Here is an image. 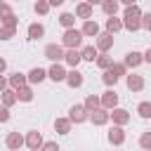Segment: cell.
Here are the masks:
<instances>
[{"mask_svg": "<svg viewBox=\"0 0 151 151\" xmlns=\"http://www.w3.org/2000/svg\"><path fill=\"white\" fill-rule=\"evenodd\" d=\"M123 28H127V31H139L142 28V9L137 7V5H130L127 9H125V14H123Z\"/></svg>", "mask_w": 151, "mask_h": 151, "instance_id": "cell-1", "label": "cell"}, {"mask_svg": "<svg viewBox=\"0 0 151 151\" xmlns=\"http://www.w3.org/2000/svg\"><path fill=\"white\" fill-rule=\"evenodd\" d=\"M83 45V33L78 28H66L64 35H61V47L66 50H78Z\"/></svg>", "mask_w": 151, "mask_h": 151, "instance_id": "cell-2", "label": "cell"}, {"mask_svg": "<svg viewBox=\"0 0 151 151\" xmlns=\"http://www.w3.org/2000/svg\"><path fill=\"white\" fill-rule=\"evenodd\" d=\"M64 54H66V50L61 47V45H47L45 47V59H50V61H54V64H59L61 59H64Z\"/></svg>", "mask_w": 151, "mask_h": 151, "instance_id": "cell-3", "label": "cell"}, {"mask_svg": "<svg viewBox=\"0 0 151 151\" xmlns=\"http://www.w3.org/2000/svg\"><path fill=\"white\" fill-rule=\"evenodd\" d=\"M68 120H71V123H85V120H90V111H87L83 104H76V106H71Z\"/></svg>", "mask_w": 151, "mask_h": 151, "instance_id": "cell-4", "label": "cell"}, {"mask_svg": "<svg viewBox=\"0 0 151 151\" xmlns=\"http://www.w3.org/2000/svg\"><path fill=\"white\" fill-rule=\"evenodd\" d=\"M0 21H2V26H17V17L7 2H0Z\"/></svg>", "mask_w": 151, "mask_h": 151, "instance_id": "cell-5", "label": "cell"}, {"mask_svg": "<svg viewBox=\"0 0 151 151\" xmlns=\"http://www.w3.org/2000/svg\"><path fill=\"white\" fill-rule=\"evenodd\" d=\"M99 99H101V109H106V111L118 106V94H116V90H106Z\"/></svg>", "mask_w": 151, "mask_h": 151, "instance_id": "cell-6", "label": "cell"}, {"mask_svg": "<svg viewBox=\"0 0 151 151\" xmlns=\"http://www.w3.org/2000/svg\"><path fill=\"white\" fill-rule=\"evenodd\" d=\"M47 78H52L54 83H64V80H66V71H64V66H61V64H52L50 71H47Z\"/></svg>", "mask_w": 151, "mask_h": 151, "instance_id": "cell-7", "label": "cell"}, {"mask_svg": "<svg viewBox=\"0 0 151 151\" xmlns=\"http://www.w3.org/2000/svg\"><path fill=\"white\" fill-rule=\"evenodd\" d=\"M24 144H26L31 151H38V149L42 146V137H40V132H35V130H33V132H28V134H26V139H24Z\"/></svg>", "mask_w": 151, "mask_h": 151, "instance_id": "cell-8", "label": "cell"}, {"mask_svg": "<svg viewBox=\"0 0 151 151\" xmlns=\"http://www.w3.org/2000/svg\"><path fill=\"white\" fill-rule=\"evenodd\" d=\"M5 144H7V149H9V151H19V149L24 146V137H21L19 132H9V134H7V139H5Z\"/></svg>", "mask_w": 151, "mask_h": 151, "instance_id": "cell-9", "label": "cell"}, {"mask_svg": "<svg viewBox=\"0 0 151 151\" xmlns=\"http://www.w3.org/2000/svg\"><path fill=\"white\" fill-rule=\"evenodd\" d=\"M111 47H113V35H111V33H99V35H97V50L109 52Z\"/></svg>", "mask_w": 151, "mask_h": 151, "instance_id": "cell-10", "label": "cell"}, {"mask_svg": "<svg viewBox=\"0 0 151 151\" xmlns=\"http://www.w3.org/2000/svg\"><path fill=\"white\" fill-rule=\"evenodd\" d=\"M109 118H113L116 125H125V123H130V113H127L125 109H111Z\"/></svg>", "mask_w": 151, "mask_h": 151, "instance_id": "cell-11", "label": "cell"}, {"mask_svg": "<svg viewBox=\"0 0 151 151\" xmlns=\"http://www.w3.org/2000/svg\"><path fill=\"white\" fill-rule=\"evenodd\" d=\"M125 83H127V90H132V92H139V90L144 87V78L137 76V73H130V76L125 78Z\"/></svg>", "mask_w": 151, "mask_h": 151, "instance_id": "cell-12", "label": "cell"}, {"mask_svg": "<svg viewBox=\"0 0 151 151\" xmlns=\"http://www.w3.org/2000/svg\"><path fill=\"white\" fill-rule=\"evenodd\" d=\"M45 78H47V71H45V68H40V66L31 68V73L26 76V80H28V83H33V85H35V83H42Z\"/></svg>", "mask_w": 151, "mask_h": 151, "instance_id": "cell-13", "label": "cell"}, {"mask_svg": "<svg viewBox=\"0 0 151 151\" xmlns=\"http://www.w3.org/2000/svg\"><path fill=\"white\" fill-rule=\"evenodd\" d=\"M66 85H68V87H80V85H83V73H80L78 68L68 71V73H66Z\"/></svg>", "mask_w": 151, "mask_h": 151, "instance_id": "cell-14", "label": "cell"}, {"mask_svg": "<svg viewBox=\"0 0 151 151\" xmlns=\"http://www.w3.org/2000/svg\"><path fill=\"white\" fill-rule=\"evenodd\" d=\"M109 142H111V144H116V146L125 142V132H123V127H120V125H116V127H111V130H109Z\"/></svg>", "mask_w": 151, "mask_h": 151, "instance_id": "cell-15", "label": "cell"}, {"mask_svg": "<svg viewBox=\"0 0 151 151\" xmlns=\"http://www.w3.org/2000/svg\"><path fill=\"white\" fill-rule=\"evenodd\" d=\"M26 83H28V80H26V76H24V73H12V76H9V80H7V85H9L14 92H17L19 87H24Z\"/></svg>", "mask_w": 151, "mask_h": 151, "instance_id": "cell-16", "label": "cell"}, {"mask_svg": "<svg viewBox=\"0 0 151 151\" xmlns=\"http://www.w3.org/2000/svg\"><path fill=\"white\" fill-rule=\"evenodd\" d=\"M90 120L94 125H104V123H109V111L106 109H97V111L90 113Z\"/></svg>", "mask_w": 151, "mask_h": 151, "instance_id": "cell-17", "label": "cell"}, {"mask_svg": "<svg viewBox=\"0 0 151 151\" xmlns=\"http://www.w3.org/2000/svg\"><path fill=\"white\" fill-rule=\"evenodd\" d=\"M64 61H66L68 66H73V68H76V66L83 61V59H80V50H66V54H64Z\"/></svg>", "mask_w": 151, "mask_h": 151, "instance_id": "cell-18", "label": "cell"}, {"mask_svg": "<svg viewBox=\"0 0 151 151\" xmlns=\"http://www.w3.org/2000/svg\"><path fill=\"white\" fill-rule=\"evenodd\" d=\"M80 33H83V35H99V24H97V21H92V19H87V21L83 24Z\"/></svg>", "mask_w": 151, "mask_h": 151, "instance_id": "cell-19", "label": "cell"}, {"mask_svg": "<svg viewBox=\"0 0 151 151\" xmlns=\"http://www.w3.org/2000/svg\"><path fill=\"white\" fill-rule=\"evenodd\" d=\"M97 47L94 45H87V47H83L80 50V59H85V61H97Z\"/></svg>", "mask_w": 151, "mask_h": 151, "instance_id": "cell-20", "label": "cell"}, {"mask_svg": "<svg viewBox=\"0 0 151 151\" xmlns=\"http://www.w3.org/2000/svg\"><path fill=\"white\" fill-rule=\"evenodd\" d=\"M142 61H144V59H142V52H127V54H125V61H123V64H125V66H132V68H134V66H139Z\"/></svg>", "mask_w": 151, "mask_h": 151, "instance_id": "cell-21", "label": "cell"}, {"mask_svg": "<svg viewBox=\"0 0 151 151\" xmlns=\"http://www.w3.org/2000/svg\"><path fill=\"white\" fill-rule=\"evenodd\" d=\"M83 106H85V109H87V111L92 113V111L101 109V99H99L97 94H87V99H85V104H83Z\"/></svg>", "mask_w": 151, "mask_h": 151, "instance_id": "cell-22", "label": "cell"}, {"mask_svg": "<svg viewBox=\"0 0 151 151\" xmlns=\"http://www.w3.org/2000/svg\"><path fill=\"white\" fill-rule=\"evenodd\" d=\"M54 130H57L59 134H68V132H71V120H68V118H57V120H54Z\"/></svg>", "mask_w": 151, "mask_h": 151, "instance_id": "cell-23", "label": "cell"}, {"mask_svg": "<svg viewBox=\"0 0 151 151\" xmlns=\"http://www.w3.org/2000/svg\"><path fill=\"white\" fill-rule=\"evenodd\" d=\"M118 0H101V9H104V14H109V17H116V12H118Z\"/></svg>", "mask_w": 151, "mask_h": 151, "instance_id": "cell-24", "label": "cell"}, {"mask_svg": "<svg viewBox=\"0 0 151 151\" xmlns=\"http://www.w3.org/2000/svg\"><path fill=\"white\" fill-rule=\"evenodd\" d=\"M76 14L80 17V19H92V5H87V2H80L78 7H76Z\"/></svg>", "mask_w": 151, "mask_h": 151, "instance_id": "cell-25", "label": "cell"}, {"mask_svg": "<svg viewBox=\"0 0 151 151\" xmlns=\"http://www.w3.org/2000/svg\"><path fill=\"white\" fill-rule=\"evenodd\" d=\"M120 28H123V21H120V19H116V17H109V19H106V33L113 35V33H118Z\"/></svg>", "mask_w": 151, "mask_h": 151, "instance_id": "cell-26", "label": "cell"}, {"mask_svg": "<svg viewBox=\"0 0 151 151\" xmlns=\"http://www.w3.org/2000/svg\"><path fill=\"white\" fill-rule=\"evenodd\" d=\"M0 94H2V106H12V104L17 101V92H14L12 87H7V90H2Z\"/></svg>", "mask_w": 151, "mask_h": 151, "instance_id": "cell-27", "label": "cell"}, {"mask_svg": "<svg viewBox=\"0 0 151 151\" xmlns=\"http://www.w3.org/2000/svg\"><path fill=\"white\" fill-rule=\"evenodd\" d=\"M45 35V28L40 26V24H31L28 26V38L31 40H38V38H42Z\"/></svg>", "mask_w": 151, "mask_h": 151, "instance_id": "cell-28", "label": "cell"}, {"mask_svg": "<svg viewBox=\"0 0 151 151\" xmlns=\"http://www.w3.org/2000/svg\"><path fill=\"white\" fill-rule=\"evenodd\" d=\"M31 99H33V90L31 87L24 85V87L17 90V101H31Z\"/></svg>", "mask_w": 151, "mask_h": 151, "instance_id": "cell-29", "label": "cell"}, {"mask_svg": "<svg viewBox=\"0 0 151 151\" xmlns=\"http://www.w3.org/2000/svg\"><path fill=\"white\" fill-rule=\"evenodd\" d=\"M59 24H61L64 28H73V24H76V14H71V12H64V14L59 17Z\"/></svg>", "mask_w": 151, "mask_h": 151, "instance_id": "cell-30", "label": "cell"}, {"mask_svg": "<svg viewBox=\"0 0 151 151\" xmlns=\"http://www.w3.org/2000/svg\"><path fill=\"white\" fill-rule=\"evenodd\" d=\"M111 64H113V59H111L106 52L97 57V66H99V68H104V71H106V68H111Z\"/></svg>", "mask_w": 151, "mask_h": 151, "instance_id": "cell-31", "label": "cell"}, {"mask_svg": "<svg viewBox=\"0 0 151 151\" xmlns=\"http://www.w3.org/2000/svg\"><path fill=\"white\" fill-rule=\"evenodd\" d=\"M101 80H104V83L111 87V85H116V83H118V76H116L111 68H106V71H104V76H101Z\"/></svg>", "mask_w": 151, "mask_h": 151, "instance_id": "cell-32", "label": "cell"}, {"mask_svg": "<svg viewBox=\"0 0 151 151\" xmlns=\"http://www.w3.org/2000/svg\"><path fill=\"white\" fill-rule=\"evenodd\" d=\"M137 113H139L142 118H151V101H142V104L137 106Z\"/></svg>", "mask_w": 151, "mask_h": 151, "instance_id": "cell-33", "label": "cell"}, {"mask_svg": "<svg viewBox=\"0 0 151 151\" xmlns=\"http://www.w3.org/2000/svg\"><path fill=\"white\" fill-rule=\"evenodd\" d=\"M14 33H17V26H2V28H0V38H2V40L14 38Z\"/></svg>", "mask_w": 151, "mask_h": 151, "instance_id": "cell-34", "label": "cell"}, {"mask_svg": "<svg viewBox=\"0 0 151 151\" xmlns=\"http://www.w3.org/2000/svg\"><path fill=\"white\" fill-rule=\"evenodd\" d=\"M139 146H142V149H146V151H151V130H149V132H144V134L139 137Z\"/></svg>", "mask_w": 151, "mask_h": 151, "instance_id": "cell-35", "label": "cell"}, {"mask_svg": "<svg viewBox=\"0 0 151 151\" xmlns=\"http://www.w3.org/2000/svg\"><path fill=\"white\" fill-rule=\"evenodd\" d=\"M33 9H35L38 14H47V12H50V2H47V0H38Z\"/></svg>", "mask_w": 151, "mask_h": 151, "instance_id": "cell-36", "label": "cell"}, {"mask_svg": "<svg viewBox=\"0 0 151 151\" xmlns=\"http://www.w3.org/2000/svg\"><path fill=\"white\" fill-rule=\"evenodd\" d=\"M111 71L120 78V76H125V73H127V66H125V64H111Z\"/></svg>", "mask_w": 151, "mask_h": 151, "instance_id": "cell-37", "label": "cell"}, {"mask_svg": "<svg viewBox=\"0 0 151 151\" xmlns=\"http://www.w3.org/2000/svg\"><path fill=\"white\" fill-rule=\"evenodd\" d=\"M38 151H59V146H57V142H45Z\"/></svg>", "mask_w": 151, "mask_h": 151, "instance_id": "cell-38", "label": "cell"}, {"mask_svg": "<svg viewBox=\"0 0 151 151\" xmlns=\"http://www.w3.org/2000/svg\"><path fill=\"white\" fill-rule=\"evenodd\" d=\"M142 28L151 31V12H149V14H142Z\"/></svg>", "mask_w": 151, "mask_h": 151, "instance_id": "cell-39", "label": "cell"}, {"mask_svg": "<svg viewBox=\"0 0 151 151\" xmlns=\"http://www.w3.org/2000/svg\"><path fill=\"white\" fill-rule=\"evenodd\" d=\"M9 120V111H7V106H0V123H7Z\"/></svg>", "mask_w": 151, "mask_h": 151, "instance_id": "cell-40", "label": "cell"}, {"mask_svg": "<svg viewBox=\"0 0 151 151\" xmlns=\"http://www.w3.org/2000/svg\"><path fill=\"white\" fill-rule=\"evenodd\" d=\"M142 59H144V61H146V64H151V47H149V50H146V52H144V54H142Z\"/></svg>", "mask_w": 151, "mask_h": 151, "instance_id": "cell-41", "label": "cell"}, {"mask_svg": "<svg viewBox=\"0 0 151 151\" xmlns=\"http://www.w3.org/2000/svg\"><path fill=\"white\" fill-rule=\"evenodd\" d=\"M2 90H7V78L0 76V92H2Z\"/></svg>", "mask_w": 151, "mask_h": 151, "instance_id": "cell-42", "label": "cell"}, {"mask_svg": "<svg viewBox=\"0 0 151 151\" xmlns=\"http://www.w3.org/2000/svg\"><path fill=\"white\" fill-rule=\"evenodd\" d=\"M5 68H7V61H5V59H2V57H0V73H2V71H5Z\"/></svg>", "mask_w": 151, "mask_h": 151, "instance_id": "cell-43", "label": "cell"}, {"mask_svg": "<svg viewBox=\"0 0 151 151\" xmlns=\"http://www.w3.org/2000/svg\"><path fill=\"white\" fill-rule=\"evenodd\" d=\"M118 2H123V5H127V7H130V5H137V0H118Z\"/></svg>", "mask_w": 151, "mask_h": 151, "instance_id": "cell-44", "label": "cell"}, {"mask_svg": "<svg viewBox=\"0 0 151 151\" xmlns=\"http://www.w3.org/2000/svg\"><path fill=\"white\" fill-rule=\"evenodd\" d=\"M47 2H50V5H61L64 0H47Z\"/></svg>", "mask_w": 151, "mask_h": 151, "instance_id": "cell-45", "label": "cell"}, {"mask_svg": "<svg viewBox=\"0 0 151 151\" xmlns=\"http://www.w3.org/2000/svg\"><path fill=\"white\" fill-rule=\"evenodd\" d=\"M87 5H101V0H87Z\"/></svg>", "mask_w": 151, "mask_h": 151, "instance_id": "cell-46", "label": "cell"}, {"mask_svg": "<svg viewBox=\"0 0 151 151\" xmlns=\"http://www.w3.org/2000/svg\"><path fill=\"white\" fill-rule=\"evenodd\" d=\"M0 2H2V0H0Z\"/></svg>", "mask_w": 151, "mask_h": 151, "instance_id": "cell-47", "label": "cell"}]
</instances>
